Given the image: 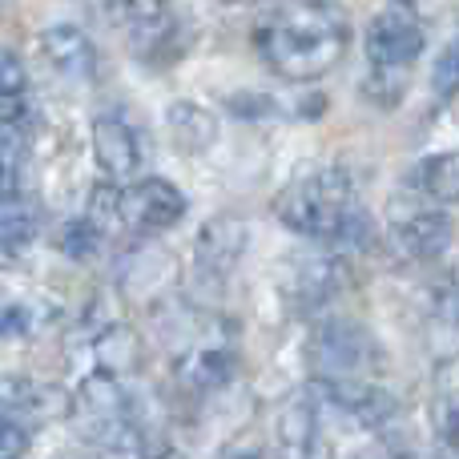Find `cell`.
<instances>
[{"mask_svg": "<svg viewBox=\"0 0 459 459\" xmlns=\"http://www.w3.org/2000/svg\"><path fill=\"white\" fill-rule=\"evenodd\" d=\"M262 53L282 77L315 81L331 73L347 53V21L326 4L290 8L262 32Z\"/></svg>", "mask_w": 459, "mask_h": 459, "instance_id": "obj_2", "label": "cell"}, {"mask_svg": "<svg viewBox=\"0 0 459 459\" xmlns=\"http://www.w3.org/2000/svg\"><path fill=\"white\" fill-rule=\"evenodd\" d=\"M40 48H45L48 65L69 81H93L97 73V48L77 24H53L40 32Z\"/></svg>", "mask_w": 459, "mask_h": 459, "instance_id": "obj_10", "label": "cell"}, {"mask_svg": "<svg viewBox=\"0 0 459 459\" xmlns=\"http://www.w3.org/2000/svg\"><path fill=\"white\" fill-rule=\"evenodd\" d=\"M166 4L169 0H109V8L129 24H150V21H161L166 16Z\"/></svg>", "mask_w": 459, "mask_h": 459, "instance_id": "obj_23", "label": "cell"}, {"mask_svg": "<svg viewBox=\"0 0 459 459\" xmlns=\"http://www.w3.org/2000/svg\"><path fill=\"white\" fill-rule=\"evenodd\" d=\"M89 436L105 459H150V444H145L142 428H134L129 420H93Z\"/></svg>", "mask_w": 459, "mask_h": 459, "instance_id": "obj_15", "label": "cell"}, {"mask_svg": "<svg viewBox=\"0 0 459 459\" xmlns=\"http://www.w3.org/2000/svg\"><path fill=\"white\" fill-rule=\"evenodd\" d=\"M431 85L439 97H455L459 93V32L447 40V48L439 53L436 69H431Z\"/></svg>", "mask_w": 459, "mask_h": 459, "instance_id": "obj_21", "label": "cell"}, {"mask_svg": "<svg viewBox=\"0 0 459 459\" xmlns=\"http://www.w3.org/2000/svg\"><path fill=\"white\" fill-rule=\"evenodd\" d=\"M37 238V214L21 202H0V246L8 254L24 250Z\"/></svg>", "mask_w": 459, "mask_h": 459, "instance_id": "obj_19", "label": "cell"}, {"mask_svg": "<svg viewBox=\"0 0 459 459\" xmlns=\"http://www.w3.org/2000/svg\"><path fill=\"white\" fill-rule=\"evenodd\" d=\"M81 403H85V411L93 415V420H129V395L126 387H121L117 375L109 371H93L85 379V387H81Z\"/></svg>", "mask_w": 459, "mask_h": 459, "instance_id": "obj_16", "label": "cell"}, {"mask_svg": "<svg viewBox=\"0 0 459 459\" xmlns=\"http://www.w3.org/2000/svg\"><path fill=\"white\" fill-rule=\"evenodd\" d=\"M347 286V266L331 254H310V258H294L282 274V290L299 307H323L326 299Z\"/></svg>", "mask_w": 459, "mask_h": 459, "instance_id": "obj_7", "label": "cell"}, {"mask_svg": "<svg viewBox=\"0 0 459 459\" xmlns=\"http://www.w3.org/2000/svg\"><path fill=\"white\" fill-rule=\"evenodd\" d=\"M150 459H178L174 452H158V455H150Z\"/></svg>", "mask_w": 459, "mask_h": 459, "instance_id": "obj_27", "label": "cell"}, {"mask_svg": "<svg viewBox=\"0 0 459 459\" xmlns=\"http://www.w3.org/2000/svg\"><path fill=\"white\" fill-rule=\"evenodd\" d=\"M121 194L126 190H117V186H97L93 198H89V214L85 218H93V222L101 226V234H109L113 226L126 222V214H121Z\"/></svg>", "mask_w": 459, "mask_h": 459, "instance_id": "obj_20", "label": "cell"}, {"mask_svg": "<svg viewBox=\"0 0 459 459\" xmlns=\"http://www.w3.org/2000/svg\"><path fill=\"white\" fill-rule=\"evenodd\" d=\"M29 89V73H24L21 56L0 48V97H24Z\"/></svg>", "mask_w": 459, "mask_h": 459, "instance_id": "obj_24", "label": "cell"}, {"mask_svg": "<svg viewBox=\"0 0 459 459\" xmlns=\"http://www.w3.org/2000/svg\"><path fill=\"white\" fill-rule=\"evenodd\" d=\"M121 214L137 230H169L182 222L186 214V194L166 178H145V182L129 186L121 194Z\"/></svg>", "mask_w": 459, "mask_h": 459, "instance_id": "obj_6", "label": "cell"}, {"mask_svg": "<svg viewBox=\"0 0 459 459\" xmlns=\"http://www.w3.org/2000/svg\"><path fill=\"white\" fill-rule=\"evenodd\" d=\"M24 190V161L16 150L0 153V202H21Z\"/></svg>", "mask_w": 459, "mask_h": 459, "instance_id": "obj_22", "label": "cell"}, {"mask_svg": "<svg viewBox=\"0 0 459 459\" xmlns=\"http://www.w3.org/2000/svg\"><path fill=\"white\" fill-rule=\"evenodd\" d=\"M8 258H13V254H8V250H4V246H0V262H8Z\"/></svg>", "mask_w": 459, "mask_h": 459, "instance_id": "obj_28", "label": "cell"}, {"mask_svg": "<svg viewBox=\"0 0 459 459\" xmlns=\"http://www.w3.org/2000/svg\"><path fill=\"white\" fill-rule=\"evenodd\" d=\"M379 342L363 331L359 323L334 318L323 323L310 342V363H315L318 379H363L371 371V363L379 359Z\"/></svg>", "mask_w": 459, "mask_h": 459, "instance_id": "obj_3", "label": "cell"}, {"mask_svg": "<svg viewBox=\"0 0 459 459\" xmlns=\"http://www.w3.org/2000/svg\"><path fill=\"white\" fill-rule=\"evenodd\" d=\"M455 97H459V93H455ZM455 121H459V101H455Z\"/></svg>", "mask_w": 459, "mask_h": 459, "instance_id": "obj_29", "label": "cell"}, {"mask_svg": "<svg viewBox=\"0 0 459 459\" xmlns=\"http://www.w3.org/2000/svg\"><path fill=\"white\" fill-rule=\"evenodd\" d=\"M391 242L403 258H439L452 246V218L439 210H407L391 218Z\"/></svg>", "mask_w": 459, "mask_h": 459, "instance_id": "obj_9", "label": "cell"}, {"mask_svg": "<svg viewBox=\"0 0 459 459\" xmlns=\"http://www.w3.org/2000/svg\"><path fill=\"white\" fill-rule=\"evenodd\" d=\"M166 129H169V137H174V145L182 153L210 150V145H214V137H218L214 117H210L202 105H194V101H174V105H169V109H166Z\"/></svg>", "mask_w": 459, "mask_h": 459, "instance_id": "obj_12", "label": "cell"}, {"mask_svg": "<svg viewBox=\"0 0 459 459\" xmlns=\"http://www.w3.org/2000/svg\"><path fill=\"white\" fill-rule=\"evenodd\" d=\"M29 331H32L29 307H8L4 315H0V334H4V339H24Z\"/></svg>", "mask_w": 459, "mask_h": 459, "instance_id": "obj_26", "label": "cell"}, {"mask_svg": "<svg viewBox=\"0 0 459 459\" xmlns=\"http://www.w3.org/2000/svg\"><path fill=\"white\" fill-rule=\"evenodd\" d=\"M278 459H331V447L318 436V395L315 391H294L278 407L274 423Z\"/></svg>", "mask_w": 459, "mask_h": 459, "instance_id": "obj_5", "label": "cell"}, {"mask_svg": "<svg viewBox=\"0 0 459 459\" xmlns=\"http://www.w3.org/2000/svg\"><path fill=\"white\" fill-rule=\"evenodd\" d=\"M246 242H250V226L234 214L210 218L206 226L198 230V242H194V262L206 278H222L238 266V258L246 254Z\"/></svg>", "mask_w": 459, "mask_h": 459, "instance_id": "obj_8", "label": "cell"}, {"mask_svg": "<svg viewBox=\"0 0 459 459\" xmlns=\"http://www.w3.org/2000/svg\"><path fill=\"white\" fill-rule=\"evenodd\" d=\"M436 428L452 447H459V391H447L436 403Z\"/></svg>", "mask_w": 459, "mask_h": 459, "instance_id": "obj_25", "label": "cell"}, {"mask_svg": "<svg viewBox=\"0 0 459 459\" xmlns=\"http://www.w3.org/2000/svg\"><path fill=\"white\" fill-rule=\"evenodd\" d=\"M93 355H97V367H101V371H109L121 379V375L142 367V334L126 323H113L93 339Z\"/></svg>", "mask_w": 459, "mask_h": 459, "instance_id": "obj_13", "label": "cell"}, {"mask_svg": "<svg viewBox=\"0 0 459 459\" xmlns=\"http://www.w3.org/2000/svg\"><path fill=\"white\" fill-rule=\"evenodd\" d=\"M274 214L294 234L318 238V242L359 246L367 238V218L355 206V190L342 169H318V174L290 182L274 198Z\"/></svg>", "mask_w": 459, "mask_h": 459, "instance_id": "obj_1", "label": "cell"}, {"mask_svg": "<svg viewBox=\"0 0 459 459\" xmlns=\"http://www.w3.org/2000/svg\"><path fill=\"white\" fill-rule=\"evenodd\" d=\"M101 238L105 234L93 218H73V222H65L61 230H56V246H61V254L73 258V262L93 258V254L101 250Z\"/></svg>", "mask_w": 459, "mask_h": 459, "instance_id": "obj_18", "label": "cell"}, {"mask_svg": "<svg viewBox=\"0 0 459 459\" xmlns=\"http://www.w3.org/2000/svg\"><path fill=\"white\" fill-rule=\"evenodd\" d=\"M415 178H420V190L428 194L431 202L455 206L459 202V150H447V153H436V158L420 161Z\"/></svg>", "mask_w": 459, "mask_h": 459, "instance_id": "obj_17", "label": "cell"}, {"mask_svg": "<svg viewBox=\"0 0 459 459\" xmlns=\"http://www.w3.org/2000/svg\"><path fill=\"white\" fill-rule=\"evenodd\" d=\"M182 375H186V383H190V387L218 391V387H226V383L238 375V355L230 347H218V342H214V347H198V351H190V355H186Z\"/></svg>", "mask_w": 459, "mask_h": 459, "instance_id": "obj_14", "label": "cell"}, {"mask_svg": "<svg viewBox=\"0 0 459 459\" xmlns=\"http://www.w3.org/2000/svg\"><path fill=\"white\" fill-rule=\"evenodd\" d=\"M93 158L109 178H129L142 166V150H137L134 129L117 113H101L93 121Z\"/></svg>", "mask_w": 459, "mask_h": 459, "instance_id": "obj_11", "label": "cell"}, {"mask_svg": "<svg viewBox=\"0 0 459 459\" xmlns=\"http://www.w3.org/2000/svg\"><path fill=\"white\" fill-rule=\"evenodd\" d=\"M423 53V24L399 0H391L367 29V56L375 69H403Z\"/></svg>", "mask_w": 459, "mask_h": 459, "instance_id": "obj_4", "label": "cell"}, {"mask_svg": "<svg viewBox=\"0 0 459 459\" xmlns=\"http://www.w3.org/2000/svg\"><path fill=\"white\" fill-rule=\"evenodd\" d=\"M61 459H77V455H61Z\"/></svg>", "mask_w": 459, "mask_h": 459, "instance_id": "obj_30", "label": "cell"}]
</instances>
